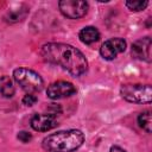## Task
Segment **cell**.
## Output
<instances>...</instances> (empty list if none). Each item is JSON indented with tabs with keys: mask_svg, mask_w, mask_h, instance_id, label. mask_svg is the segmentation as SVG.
<instances>
[{
	"mask_svg": "<svg viewBox=\"0 0 152 152\" xmlns=\"http://www.w3.org/2000/svg\"><path fill=\"white\" fill-rule=\"evenodd\" d=\"M37 102V96L34 94H26L23 97V103L26 106H33Z\"/></svg>",
	"mask_w": 152,
	"mask_h": 152,
	"instance_id": "cell-15",
	"label": "cell"
},
{
	"mask_svg": "<svg viewBox=\"0 0 152 152\" xmlns=\"http://www.w3.org/2000/svg\"><path fill=\"white\" fill-rule=\"evenodd\" d=\"M84 135L78 129H68L52 133L43 139L42 146L48 152H72L82 146Z\"/></svg>",
	"mask_w": 152,
	"mask_h": 152,
	"instance_id": "cell-2",
	"label": "cell"
},
{
	"mask_svg": "<svg viewBox=\"0 0 152 152\" xmlns=\"http://www.w3.org/2000/svg\"><path fill=\"white\" fill-rule=\"evenodd\" d=\"M120 94L122 99L133 103H150L152 101V89L150 84H122Z\"/></svg>",
	"mask_w": 152,
	"mask_h": 152,
	"instance_id": "cell-4",
	"label": "cell"
},
{
	"mask_svg": "<svg viewBox=\"0 0 152 152\" xmlns=\"http://www.w3.org/2000/svg\"><path fill=\"white\" fill-rule=\"evenodd\" d=\"M125 5L131 11L139 12V11H142L144 8H146V6L148 5V1H141V0H138V1H126Z\"/></svg>",
	"mask_w": 152,
	"mask_h": 152,
	"instance_id": "cell-14",
	"label": "cell"
},
{
	"mask_svg": "<svg viewBox=\"0 0 152 152\" xmlns=\"http://www.w3.org/2000/svg\"><path fill=\"white\" fill-rule=\"evenodd\" d=\"M138 124L139 126L145 129L147 133H151V125H152V120H151V112L146 110L144 113H141L138 116Z\"/></svg>",
	"mask_w": 152,
	"mask_h": 152,
	"instance_id": "cell-13",
	"label": "cell"
},
{
	"mask_svg": "<svg viewBox=\"0 0 152 152\" xmlns=\"http://www.w3.org/2000/svg\"><path fill=\"white\" fill-rule=\"evenodd\" d=\"M59 11L69 19H80L88 11V2L83 0H62L58 2Z\"/></svg>",
	"mask_w": 152,
	"mask_h": 152,
	"instance_id": "cell-5",
	"label": "cell"
},
{
	"mask_svg": "<svg viewBox=\"0 0 152 152\" xmlns=\"http://www.w3.org/2000/svg\"><path fill=\"white\" fill-rule=\"evenodd\" d=\"M132 56L135 59L151 62V38L144 37L132 44Z\"/></svg>",
	"mask_w": 152,
	"mask_h": 152,
	"instance_id": "cell-8",
	"label": "cell"
},
{
	"mask_svg": "<svg viewBox=\"0 0 152 152\" xmlns=\"http://www.w3.org/2000/svg\"><path fill=\"white\" fill-rule=\"evenodd\" d=\"M109 152H126V151L124 148H121L120 146H112Z\"/></svg>",
	"mask_w": 152,
	"mask_h": 152,
	"instance_id": "cell-17",
	"label": "cell"
},
{
	"mask_svg": "<svg viewBox=\"0 0 152 152\" xmlns=\"http://www.w3.org/2000/svg\"><path fill=\"white\" fill-rule=\"evenodd\" d=\"M125 50H126V42L122 38H110L101 45L100 53L104 59L112 61L116 58L118 55L122 53Z\"/></svg>",
	"mask_w": 152,
	"mask_h": 152,
	"instance_id": "cell-7",
	"label": "cell"
},
{
	"mask_svg": "<svg viewBox=\"0 0 152 152\" xmlns=\"http://www.w3.org/2000/svg\"><path fill=\"white\" fill-rule=\"evenodd\" d=\"M77 89L76 87L66 81H57L51 83L48 89H46V95L48 97L52 99V100H58V99H64V97H69L74 94H76Z\"/></svg>",
	"mask_w": 152,
	"mask_h": 152,
	"instance_id": "cell-6",
	"label": "cell"
},
{
	"mask_svg": "<svg viewBox=\"0 0 152 152\" xmlns=\"http://www.w3.org/2000/svg\"><path fill=\"white\" fill-rule=\"evenodd\" d=\"M15 93L12 80L8 76L0 77V95L4 97H12Z\"/></svg>",
	"mask_w": 152,
	"mask_h": 152,
	"instance_id": "cell-11",
	"label": "cell"
},
{
	"mask_svg": "<svg viewBox=\"0 0 152 152\" xmlns=\"http://www.w3.org/2000/svg\"><path fill=\"white\" fill-rule=\"evenodd\" d=\"M14 81L27 94H34L43 89L44 81L38 72L27 68H18L13 71Z\"/></svg>",
	"mask_w": 152,
	"mask_h": 152,
	"instance_id": "cell-3",
	"label": "cell"
},
{
	"mask_svg": "<svg viewBox=\"0 0 152 152\" xmlns=\"http://www.w3.org/2000/svg\"><path fill=\"white\" fill-rule=\"evenodd\" d=\"M57 126L53 114H34L31 119V127L38 132H48Z\"/></svg>",
	"mask_w": 152,
	"mask_h": 152,
	"instance_id": "cell-9",
	"label": "cell"
},
{
	"mask_svg": "<svg viewBox=\"0 0 152 152\" xmlns=\"http://www.w3.org/2000/svg\"><path fill=\"white\" fill-rule=\"evenodd\" d=\"M18 139H19L21 142H28V141L32 139V135H31L28 132L23 131V132H19V134H18Z\"/></svg>",
	"mask_w": 152,
	"mask_h": 152,
	"instance_id": "cell-16",
	"label": "cell"
},
{
	"mask_svg": "<svg viewBox=\"0 0 152 152\" xmlns=\"http://www.w3.org/2000/svg\"><path fill=\"white\" fill-rule=\"evenodd\" d=\"M27 14V8L24 6L23 8H15V10H11L7 12V14L5 15L6 21L8 23H17L23 20Z\"/></svg>",
	"mask_w": 152,
	"mask_h": 152,
	"instance_id": "cell-12",
	"label": "cell"
},
{
	"mask_svg": "<svg viewBox=\"0 0 152 152\" xmlns=\"http://www.w3.org/2000/svg\"><path fill=\"white\" fill-rule=\"evenodd\" d=\"M78 38L84 44H93L100 39V32L94 26H86L78 32Z\"/></svg>",
	"mask_w": 152,
	"mask_h": 152,
	"instance_id": "cell-10",
	"label": "cell"
},
{
	"mask_svg": "<svg viewBox=\"0 0 152 152\" xmlns=\"http://www.w3.org/2000/svg\"><path fill=\"white\" fill-rule=\"evenodd\" d=\"M40 55L44 61L62 66L74 77L83 75L88 69V62L84 55L69 44L48 43L43 45Z\"/></svg>",
	"mask_w": 152,
	"mask_h": 152,
	"instance_id": "cell-1",
	"label": "cell"
}]
</instances>
